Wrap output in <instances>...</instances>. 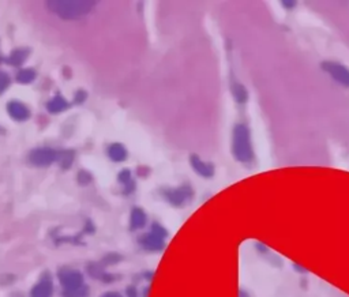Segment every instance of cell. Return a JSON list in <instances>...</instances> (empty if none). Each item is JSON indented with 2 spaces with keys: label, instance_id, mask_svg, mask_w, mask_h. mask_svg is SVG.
I'll use <instances>...</instances> for the list:
<instances>
[{
  "label": "cell",
  "instance_id": "obj_1",
  "mask_svg": "<svg viewBox=\"0 0 349 297\" xmlns=\"http://www.w3.org/2000/svg\"><path fill=\"white\" fill-rule=\"evenodd\" d=\"M52 7H55V11L64 18H74L78 15L87 13L91 7V3L87 2H62V3H52Z\"/></svg>",
  "mask_w": 349,
  "mask_h": 297
},
{
  "label": "cell",
  "instance_id": "obj_2",
  "mask_svg": "<svg viewBox=\"0 0 349 297\" xmlns=\"http://www.w3.org/2000/svg\"><path fill=\"white\" fill-rule=\"evenodd\" d=\"M59 280L64 289H74L83 285V276L77 270H63L59 273Z\"/></svg>",
  "mask_w": 349,
  "mask_h": 297
},
{
  "label": "cell",
  "instance_id": "obj_3",
  "mask_svg": "<svg viewBox=\"0 0 349 297\" xmlns=\"http://www.w3.org/2000/svg\"><path fill=\"white\" fill-rule=\"evenodd\" d=\"M55 157H56V153L54 150H50V148H40V150H36L30 156V160L33 164L40 166L48 165L51 162L54 161Z\"/></svg>",
  "mask_w": 349,
  "mask_h": 297
},
{
  "label": "cell",
  "instance_id": "obj_4",
  "mask_svg": "<svg viewBox=\"0 0 349 297\" xmlns=\"http://www.w3.org/2000/svg\"><path fill=\"white\" fill-rule=\"evenodd\" d=\"M141 244L148 251H161L164 248V239L150 232L149 235L141 237Z\"/></svg>",
  "mask_w": 349,
  "mask_h": 297
},
{
  "label": "cell",
  "instance_id": "obj_5",
  "mask_svg": "<svg viewBox=\"0 0 349 297\" xmlns=\"http://www.w3.org/2000/svg\"><path fill=\"white\" fill-rule=\"evenodd\" d=\"M54 293V285L50 278H42L32 290L33 297H51Z\"/></svg>",
  "mask_w": 349,
  "mask_h": 297
},
{
  "label": "cell",
  "instance_id": "obj_6",
  "mask_svg": "<svg viewBox=\"0 0 349 297\" xmlns=\"http://www.w3.org/2000/svg\"><path fill=\"white\" fill-rule=\"evenodd\" d=\"M191 196V191L187 188V187H183V188H179V190H173L168 192V201L173 205H183V203L187 201V199Z\"/></svg>",
  "mask_w": 349,
  "mask_h": 297
},
{
  "label": "cell",
  "instance_id": "obj_7",
  "mask_svg": "<svg viewBox=\"0 0 349 297\" xmlns=\"http://www.w3.org/2000/svg\"><path fill=\"white\" fill-rule=\"evenodd\" d=\"M9 113L13 116L14 119L17 120H25L29 117V109L22 105L21 103H17V101H13V103L9 104Z\"/></svg>",
  "mask_w": 349,
  "mask_h": 297
},
{
  "label": "cell",
  "instance_id": "obj_8",
  "mask_svg": "<svg viewBox=\"0 0 349 297\" xmlns=\"http://www.w3.org/2000/svg\"><path fill=\"white\" fill-rule=\"evenodd\" d=\"M146 224V214L142 209H134L131 213V228L132 229H141Z\"/></svg>",
  "mask_w": 349,
  "mask_h": 297
},
{
  "label": "cell",
  "instance_id": "obj_9",
  "mask_svg": "<svg viewBox=\"0 0 349 297\" xmlns=\"http://www.w3.org/2000/svg\"><path fill=\"white\" fill-rule=\"evenodd\" d=\"M109 156H111L112 160L115 161H123L124 158L127 157V152L124 150V147L122 144H112L111 148H109Z\"/></svg>",
  "mask_w": 349,
  "mask_h": 297
},
{
  "label": "cell",
  "instance_id": "obj_10",
  "mask_svg": "<svg viewBox=\"0 0 349 297\" xmlns=\"http://www.w3.org/2000/svg\"><path fill=\"white\" fill-rule=\"evenodd\" d=\"M87 294H89V289L86 285L74 289H64L63 292V297H87Z\"/></svg>",
  "mask_w": 349,
  "mask_h": 297
},
{
  "label": "cell",
  "instance_id": "obj_11",
  "mask_svg": "<svg viewBox=\"0 0 349 297\" xmlns=\"http://www.w3.org/2000/svg\"><path fill=\"white\" fill-rule=\"evenodd\" d=\"M67 105H68V104L66 103V100L63 98V97H60V95H58V97H55V98L48 104V111H51V112L63 111L64 108H67Z\"/></svg>",
  "mask_w": 349,
  "mask_h": 297
},
{
  "label": "cell",
  "instance_id": "obj_12",
  "mask_svg": "<svg viewBox=\"0 0 349 297\" xmlns=\"http://www.w3.org/2000/svg\"><path fill=\"white\" fill-rule=\"evenodd\" d=\"M34 79V71L32 70H22L17 77V81L21 83H29Z\"/></svg>",
  "mask_w": 349,
  "mask_h": 297
},
{
  "label": "cell",
  "instance_id": "obj_13",
  "mask_svg": "<svg viewBox=\"0 0 349 297\" xmlns=\"http://www.w3.org/2000/svg\"><path fill=\"white\" fill-rule=\"evenodd\" d=\"M10 85V78L9 75L5 74V72H0V93L5 91Z\"/></svg>",
  "mask_w": 349,
  "mask_h": 297
},
{
  "label": "cell",
  "instance_id": "obj_14",
  "mask_svg": "<svg viewBox=\"0 0 349 297\" xmlns=\"http://www.w3.org/2000/svg\"><path fill=\"white\" fill-rule=\"evenodd\" d=\"M19 55H22V51H15V52H13V55H11V58H10V62L13 63L14 66H18V64H21V63L25 60V58H21Z\"/></svg>",
  "mask_w": 349,
  "mask_h": 297
},
{
  "label": "cell",
  "instance_id": "obj_15",
  "mask_svg": "<svg viewBox=\"0 0 349 297\" xmlns=\"http://www.w3.org/2000/svg\"><path fill=\"white\" fill-rule=\"evenodd\" d=\"M152 232H153V233H154V235L162 237V239H164L165 236H167V231H165V229L162 227H160L158 224H154V225H153V227H152Z\"/></svg>",
  "mask_w": 349,
  "mask_h": 297
},
{
  "label": "cell",
  "instance_id": "obj_16",
  "mask_svg": "<svg viewBox=\"0 0 349 297\" xmlns=\"http://www.w3.org/2000/svg\"><path fill=\"white\" fill-rule=\"evenodd\" d=\"M101 297H123V296L118 292H108V293H105V294H103Z\"/></svg>",
  "mask_w": 349,
  "mask_h": 297
},
{
  "label": "cell",
  "instance_id": "obj_17",
  "mask_svg": "<svg viewBox=\"0 0 349 297\" xmlns=\"http://www.w3.org/2000/svg\"><path fill=\"white\" fill-rule=\"evenodd\" d=\"M127 297H136V290L134 288L127 289Z\"/></svg>",
  "mask_w": 349,
  "mask_h": 297
}]
</instances>
